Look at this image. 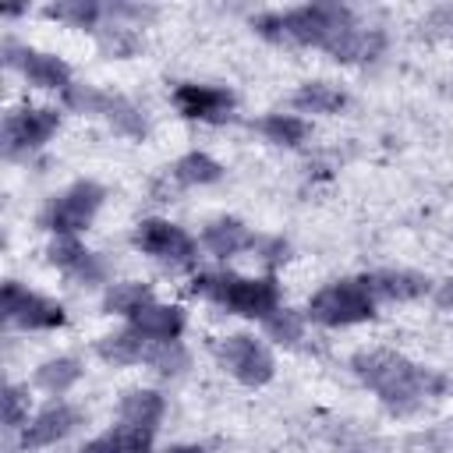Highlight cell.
Here are the masks:
<instances>
[{
	"instance_id": "836d02e7",
	"label": "cell",
	"mask_w": 453,
	"mask_h": 453,
	"mask_svg": "<svg viewBox=\"0 0 453 453\" xmlns=\"http://www.w3.org/2000/svg\"><path fill=\"white\" fill-rule=\"evenodd\" d=\"M163 453H205L202 446H170V449H163Z\"/></svg>"
},
{
	"instance_id": "9c48e42d",
	"label": "cell",
	"mask_w": 453,
	"mask_h": 453,
	"mask_svg": "<svg viewBox=\"0 0 453 453\" xmlns=\"http://www.w3.org/2000/svg\"><path fill=\"white\" fill-rule=\"evenodd\" d=\"M57 124H60L57 110H21V113H11L7 124H4V149H7V156H18V152H28V149L42 145L57 131Z\"/></svg>"
},
{
	"instance_id": "9a60e30c",
	"label": "cell",
	"mask_w": 453,
	"mask_h": 453,
	"mask_svg": "<svg viewBox=\"0 0 453 453\" xmlns=\"http://www.w3.org/2000/svg\"><path fill=\"white\" fill-rule=\"evenodd\" d=\"M202 244H205L212 255L226 258V255H237V251H244V248H255V234H251L244 223H237V219H216V223L205 226Z\"/></svg>"
},
{
	"instance_id": "d4e9b609",
	"label": "cell",
	"mask_w": 453,
	"mask_h": 453,
	"mask_svg": "<svg viewBox=\"0 0 453 453\" xmlns=\"http://www.w3.org/2000/svg\"><path fill=\"white\" fill-rule=\"evenodd\" d=\"M78 375H81V368H78L74 357H57V361H46V365L39 368L35 382H39L42 389H50V393H64V389H71V386L78 382Z\"/></svg>"
},
{
	"instance_id": "6da1fadb",
	"label": "cell",
	"mask_w": 453,
	"mask_h": 453,
	"mask_svg": "<svg viewBox=\"0 0 453 453\" xmlns=\"http://www.w3.org/2000/svg\"><path fill=\"white\" fill-rule=\"evenodd\" d=\"M255 28L265 39H276V42H297V46L329 50L347 28H354V21H350V14L343 7L315 4V7H294V11L262 14V18H255Z\"/></svg>"
},
{
	"instance_id": "30bf717a",
	"label": "cell",
	"mask_w": 453,
	"mask_h": 453,
	"mask_svg": "<svg viewBox=\"0 0 453 453\" xmlns=\"http://www.w3.org/2000/svg\"><path fill=\"white\" fill-rule=\"evenodd\" d=\"M173 103L180 106L184 117L195 120H226L234 110V96L216 85H177Z\"/></svg>"
},
{
	"instance_id": "3957f363",
	"label": "cell",
	"mask_w": 453,
	"mask_h": 453,
	"mask_svg": "<svg viewBox=\"0 0 453 453\" xmlns=\"http://www.w3.org/2000/svg\"><path fill=\"white\" fill-rule=\"evenodd\" d=\"M191 294H202L237 315H248V319H269L276 308H280V290H276V280H244V276H195L191 283Z\"/></svg>"
},
{
	"instance_id": "52a82bcc",
	"label": "cell",
	"mask_w": 453,
	"mask_h": 453,
	"mask_svg": "<svg viewBox=\"0 0 453 453\" xmlns=\"http://www.w3.org/2000/svg\"><path fill=\"white\" fill-rule=\"evenodd\" d=\"M131 241L145 255H152L159 262H170V265H188L195 258V241L177 223H166V219H145V223H138V230H134Z\"/></svg>"
},
{
	"instance_id": "4fadbf2b",
	"label": "cell",
	"mask_w": 453,
	"mask_h": 453,
	"mask_svg": "<svg viewBox=\"0 0 453 453\" xmlns=\"http://www.w3.org/2000/svg\"><path fill=\"white\" fill-rule=\"evenodd\" d=\"M131 329H138L149 340H177L180 329H184V311L180 308H170V304L149 301L145 308H138L131 315Z\"/></svg>"
},
{
	"instance_id": "8992f818",
	"label": "cell",
	"mask_w": 453,
	"mask_h": 453,
	"mask_svg": "<svg viewBox=\"0 0 453 453\" xmlns=\"http://www.w3.org/2000/svg\"><path fill=\"white\" fill-rule=\"evenodd\" d=\"M216 357L244 386H262V382L273 379V354L255 336H226V340H219L216 343Z\"/></svg>"
},
{
	"instance_id": "4dcf8cb0",
	"label": "cell",
	"mask_w": 453,
	"mask_h": 453,
	"mask_svg": "<svg viewBox=\"0 0 453 453\" xmlns=\"http://www.w3.org/2000/svg\"><path fill=\"white\" fill-rule=\"evenodd\" d=\"M99 46H103L106 53H113V57H124V53L134 50V35H131L127 28H110V32L99 35Z\"/></svg>"
},
{
	"instance_id": "d6986e66",
	"label": "cell",
	"mask_w": 453,
	"mask_h": 453,
	"mask_svg": "<svg viewBox=\"0 0 453 453\" xmlns=\"http://www.w3.org/2000/svg\"><path fill=\"white\" fill-rule=\"evenodd\" d=\"M145 347H149V336H142L138 329H124L99 343V357L113 361V365H134L145 357Z\"/></svg>"
},
{
	"instance_id": "8fae6325",
	"label": "cell",
	"mask_w": 453,
	"mask_h": 453,
	"mask_svg": "<svg viewBox=\"0 0 453 453\" xmlns=\"http://www.w3.org/2000/svg\"><path fill=\"white\" fill-rule=\"evenodd\" d=\"M74 425H78V411L74 407H67V403H50L46 411H39L28 425H25V432H21V446L28 449H35V446H50V442H57V439H64L67 432H74Z\"/></svg>"
},
{
	"instance_id": "7c38bea8",
	"label": "cell",
	"mask_w": 453,
	"mask_h": 453,
	"mask_svg": "<svg viewBox=\"0 0 453 453\" xmlns=\"http://www.w3.org/2000/svg\"><path fill=\"white\" fill-rule=\"evenodd\" d=\"M7 64L21 67L25 78H28L32 85H42V88H67V85H71V67H67L60 57H53V53L21 50V57H14V60H7Z\"/></svg>"
},
{
	"instance_id": "f546056e",
	"label": "cell",
	"mask_w": 453,
	"mask_h": 453,
	"mask_svg": "<svg viewBox=\"0 0 453 453\" xmlns=\"http://www.w3.org/2000/svg\"><path fill=\"white\" fill-rule=\"evenodd\" d=\"M4 425H7V428L28 425V396H25L18 386H7V389H4Z\"/></svg>"
},
{
	"instance_id": "5b68a950",
	"label": "cell",
	"mask_w": 453,
	"mask_h": 453,
	"mask_svg": "<svg viewBox=\"0 0 453 453\" xmlns=\"http://www.w3.org/2000/svg\"><path fill=\"white\" fill-rule=\"evenodd\" d=\"M106 191L96 180H78L74 188H67L64 195H57L46 212H42V226L53 230L57 237H74L78 230L88 226V219L96 216V209L103 205Z\"/></svg>"
},
{
	"instance_id": "ba28073f",
	"label": "cell",
	"mask_w": 453,
	"mask_h": 453,
	"mask_svg": "<svg viewBox=\"0 0 453 453\" xmlns=\"http://www.w3.org/2000/svg\"><path fill=\"white\" fill-rule=\"evenodd\" d=\"M4 319L18 322L25 329H53V326H64L67 315H64V308L57 301L28 294L25 287H18L11 280V283H4Z\"/></svg>"
},
{
	"instance_id": "2e32d148",
	"label": "cell",
	"mask_w": 453,
	"mask_h": 453,
	"mask_svg": "<svg viewBox=\"0 0 453 453\" xmlns=\"http://www.w3.org/2000/svg\"><path fill=\"white\" fill-rule=\"evenodd\" d=\"M149 446H152V428H138V425L120 421L113 432L99 435L81 453H149Z\"/></svg>"
},
{
	"instance_id": "f1b7e54d",
	"label": "cell",
	"mask_w": 453,
	"mask_h": 453,
	"mask_svg": "<svg viewBox=\"0 0 453 453\" xmlns=\"http://www.w3.org/2000/svg\"><path fill=\"white\" fill-rule=\"evenodd\" d=\"M46 255H50V262H53V265H60V269H67V273H71V269H74L88 251L78 244V237H57V241L50 244V251H46Z\"/></svg>"
},
{
	"instance_id": "ac0fdd59",
	"label": "cell",
	"mask_w": 453,
	"mask_h": 453,
	"mask_svg": "<svg viewBox=\"0 0 453 453\" xmlns=\"http://www.w3.org/2000/svg\"><path fill=\"white\" fill-rule=\"evenodd\" d=\"M163 418V396L152 389H134L124 396L120 403V421L124 425H138V428H156V421Z\"/></svg>"
},
{
	"instance_id": "cb8c5ba5",
	"label": "cell",
	"mask_w": 453,
	"mask_h": 453,
	"mask_svg": "<svg viewBox=\"0 0 453 453\" xmlns=\"http://www.w3.org/2000/svg\"><path fill=\"white\" fill-rule=\"evenodd\" d=\"M262 134L276 145H301L308 138V124L301 117H290V113H269L262 120Z\"/></svg>"
},
{
	"instance_id": "484cf974",
	"label": "cell",
	"mask_w": 453,
	"mask_h": 453,
	"mask_svg": "<svg viewBox=\"0 0 453 453\" xmlns=\"http://www.w3.org/2000/svg\"><path fill=\"white\" fill-rule=\"evenodd\" d=\"M46 14L57 18V21H67V25H74V28H96L103 7L92 4V0H64V4L46 7Z\"/></svg>"
},
{
	"instance_id": "7402d4cb",
	"label": "cell",
	"mask_w": 453,
	"mask_h": 453,
	"mask_svg": "<svg viewBox=\"0 0 453 453\" xmlns=\"http://www.w3.org/2000/svg\"><path fill=\"white\" fill-rule=\"evenodd\" d=\"M142 361H145L149 368L163 372V375H177L180 368H188V350H184L177 340H149Z\"/></svg>"
},
{
	"instance_id": "ffe728a7",
	"label": "cell",
	"mask_w": 453,
	"mask_h": 453,
	"mask_svg": "<svg viewBox=\"0 0 453 453\" xmlns=\"http://www.w3.org/2000/svg\"><path fill=\"white\" fill-rule=\"evenodd\" d=\"M343 103H347V96L336 92V88L326 85V81H308V85H301V88L294 92V106H297V110H311V113H333V110H340Z\"/></svg>"
},
{
	"instance_id": "277c9868",
	"label": "cell",
	"mask_w": 453,
	"mask_h": 453,
	"mask_svg": "<svg viewBox=\"0 0 453 453\" xmlns=\"http://www.w3.org/2000/svg\"><path fill=\"white\" fill-rule=\"evenodd\" d=\"M311 322L322 326H350V322H365L375 315V297L365 287V280H340L329 283L326 290H319L308 304Z\"/></svg>"
},
{
	"instance_id": "d6a6232c",
	"label": "cell",
	"mask_w": 453,
	"mask_h": 453,
	"mask_svg": "<svg viewBox=\"0 0 453 453\" xmlns=\"http://www.w3.org/2000/svg\"><path fill=\"white\" fill-rule=\"evenodd\" d=\"M439 304H446V308H453V283H446V287L439 290Z\"/></svg>"
},
{
	"instance_id": "e0dca14e",
	"label": "cell",
	"mask_w": 453,
	"mask_h": 453,
	"mask_svg": "<svg viewBox=\"0 0 453 453\" xmlns=\"http://www.w3.org/2000/svg\"><path fill=\"white\" fill-rule=\"evenodd\" d=\"M382 50V32H375V28H347L333 46H329V53L336 57V60H372L375 53Z\"/></svg>"
},
{
	"instance_id": "603a6c76",
	"label": "cell",
	"mask_w": 453,
	"mask_h": 453,
	"mask_svg": "<svg viewBox=\"0 0 453 453\" xmlns=\"http://www.w3.org/2000/svg\"><path fill=\"white\" fill-rule=\"evenodd\" d=\"M152 301V294H149V287L145 283H113L110 290H106V301H103V308L113 315H134L138 308H145Z\"/></svg>"
},
{
	"instance_id": "7a4b0ae2",
	"label": "cell",
	"mask_w": 453,
	"mask_h": 453,
	"mask_svg": "<svg viewBox=\"0 0 453 453\" xmlns=\"http://www.w3.org/2000/svg\"><path fill=\"white\" fill-rule=\"evenodd\" d=\"M354 372L361 375V382H368L393 407H407V403H414V400H421V396H428L432 389L442 386V379L428 375L425 368H418L407 357L389 354V350L357 354L354 357Z\"/></svg>"
},
{
	"instance_id": "4316f807",
	"label": "cell",
	"mask_w": 453,
	"mask_h": 453,
	"mask_svg": "<svg viewBox=\"0 0 453 453\" xmlns=\"http://www.w3.org/2000/svg\"><path fill=\"white\" fill-rule=\"evenodd\" d=\"M103 113H106L124 134H131V138H142V134H145V120H142V113H138L124 96H106Z\"/></svg>"
},
{
	"instance_id": "1f68e13d",
	"label": "cell",
	"mask_w": 453,
	"mask_h": 453,
	"mask_svg": "<svg viewBox=\"0 0 453 453\" xmlns=\"http://www.w3.org/2000/svg\"><path fill=\"white\" fill-rule=\"evenodd\" d=\"M71 276H74L78 283H99V280L106 276V265H103V258H99V255H92V251H88V255L71 269Z\"/></svg>"
},
{
	"instance_id": "5bb4252c",
	"label": "cell",
	"mask_w": 453,
	"mask_h": 453,
	"mask_svg": "<svg viewBox=\"0 0 453 453\" xmlns=\"http://www.w3.org/2000/svg\"><path fill=\"white\" fill-rule=\"evenodd\" d=\"M365 287L372 290V297H386V301H411L421 297L428 290V280L421 273H403V269H386V273H372L365 276Z\"/></svg>"
},
{
	"instance_id": "44dd1931",
	"label": "cell",
	"mask_w": 453,
	"mask_h": 453,
	"mask_svg": "<svg viewBox=\"0 0 453 453\" xmlns=\"http://www.w3.org/2000/svg\"><path fill=\"white\" fill-rule=\"evenodd\" d=\"M173 177L180 184H212L223 177V166L216 159H209L205 152H188L173 163Z\"/></svg>"
},
{
	"instance_id": "83f0119b",
	"label": "cell",
	"mask_w": 453,
	"mask_h": 453,
	"mask_svg": "<svg viewBox=\"0 0 453 453\" xmlns=\"http://www.w3.org/2000/svg\"><path fill=\"white\" fill-rule=\"evenodd\" d=\"M262 322H265L269 336H276V340H283V343H297V340H301V329H304L301 315L290 311V308H276V311H273L269 319H262Z\"/></svg>"
}]
</instances>
